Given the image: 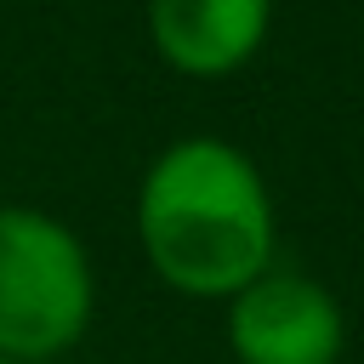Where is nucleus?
I'll return each instance as SVG.
<instances>
[{"instance_id":"obj_2","label":"nucleus","mask_w":364,"mask_h":364,"mask_svg":"<svg viewBox=\"0 0 364 364\" xmlns=\"http://www.w3.org/2000/svg\"><path fill=\"white\" fill-rule=\"evenodd\" d=\"M91 313L97 267L85 239L40 205H0V353L51 364L85 341Z\"/></svg>"},{"instance_id":"obj_5","label":"nucleus","mask_w":364,"mask_h":364,"mask_svg":"<svg viewBox=\"0 0 364 364\" xmlns=\"http://www.w3.org/2000/svg\"><path fill=\"white\" fill-rule=\"evenodd\" d=\"M0 364H17V358H6V353H0Z\"/></svg>"},{"instance_id":"obj_1","label":"nucleus","mask_w":364,"mask_h":364,"mask_svg":"<svg viewBox=\"0 0 364 364\" xmlns=\"http://www.w3.org/2000/svg\"><path fill=\"white\" fill-rule=\"evenodd\" d=\"M136 245L148 273L188 301H228L273 267L279 210L262 165L210 131L165 142L136 182Z\"/></svg>"},{"instance_id":"obj_3","label":"nucleus","mask_w":364,"mask_h":364,"mask_svg":"<svg viewBox=\"0 0 364 364\" xmlns=\"http://www.w3.org/2000/svg\"><path fill=\"white\" fill-rule=\"evenodd\" d=\"M222 341L233 364H341L347 313L330 284L273 262L222 301Z\"/></svg>"},{"instance_id":"obj_4","label":"nucleus","mask_w":364,"mask_h":364,"mask_svg":"<svg viewBox=\"0 0 364 364\" xmlns=\"http://www.w3.org/2000/svg\"><path fill=\"white\" fill-rule=\"evenodd\" d=\"M148 46L182 80L239 74L273 34V0H148Z\"/></svg>"}]
</instances>
